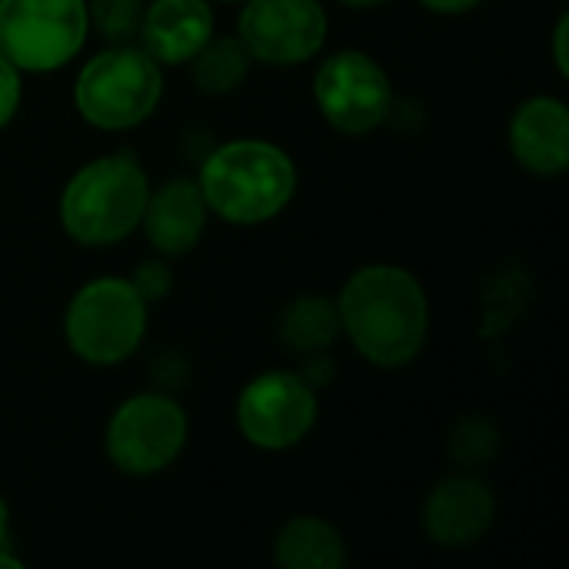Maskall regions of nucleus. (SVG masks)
<instances>
[{
  "instance_id": "nucleus-1",
  "label": "nucleus",
  "mask_w": 569,
  "mask_h": 569,
  "mask_svg": "<svg viewBox=\"0 0 569 569\" xmlns=\"http://www.w3.org/2000/svg\"><path fill=\"white\" fill-rule=\"evenodd\" d=\"M337 313L340 330L377 367H407L427 343V293L403 267L377 263L357 270L337 300Z\"/></svg>"
},
{
  "instance_id": "nucleus-2",
  "label": "nucleus",
  "mask_w": 569,
  "mask_h": 569,
  "mask_svg": "<svg viewBox=\"0 0 569 569\" xmlns=\"http://www.w3.org/2000/svg\"><path fill=\"white\" fill-rule=\"evenodd\" d=\"M197 187L207 200V210L227 223L250 227L277 217L290 203L297 190V170L277 143L230 140L207 157Z\"/></svg>"
},
{
  "instance_id": "nucleus-3",
  "label": "nucleus",
  "mask_w": 569,
  "mask_h": 569,
  "mask_svg": "<svg viewBox=\"0 0 569 569\" xmlns=\"http://www.w3.org/2000/svg\"><path fill=\"white\" fill-rule=\"evenodd\" d=\"M150 183L133 153H110L80 167L60 197V223L83 247H107L143 220Z\"/></svg>"
},
{
  "instance_id": "nucleus-4",
  "label": "nucleus",
  "mask_w": 569,
  "mask_h": 569,
  "mask_svg": "<svg viewBox=\"0 0 569 569\" xmlns=\"http://www.w3.org/2000/svg\"><path fill=\"white\" fill-rule=\"evenodd\" d=\"M163 73L143 47H110L77 77L73 100L87 123L100 130H130L160 103Z\"/></svg>"
},
{
  "instance_id": "nucleus-5",
  "label": "nucleus",
  "mask_w": 569,
  "mask_h": 569,
  "mask_svg": "<svg viewBox=\"0 0 569 569\" xmlns=\"http://www.w3.org/2000/svg\"><path fill=\"white\" fill-rule=\"evenodd\" d=\"M70 350L97 367L123 363L147 333V303L130 280L103 277L87 283L67 307Z\"/></svg>"
},
{
  "instance_id": "nucleus-6",
  "label": "nucleus",
  "mask_w": 569,
  "mask_h": 569,
  "mask_svg": "<svg viewBox=\"0 0 569 569\" xmlns=\"http://www.w3.org/2000/svg\"><path fill=\"white\" fill-rule=\"evenodd\" d=\"M87 0H0V53L17 70H57L87 40Z\"/></svg>"
},
{
  "instance_id": "nucleus-7",
  "label": "nucleus",
  "mask_w": 569,
  "mask_h": 569,
  "mask_svg": "<svg viewBox=\"0 0 569 569\" xmlns=\"http://www.w3.org/2000/svg\"><path fill=\"white\" fill-rule=\"evenodd\" d=\"M187 440V417L177 400L163 393L130 397L107 427V457L130 477L167 470Z\"/></svg>"
},
{
  "instance_id": "nucleus-8",
  "label": "nucleus",
  "mask_w": 569,
  "mask_h": 569,
  "mask_svg": "<svg viewBox=\"0 0 569 569\" xmlns=\"http://www.w3.org/2000/svg\"><path fill=\"white\" fill-rule=\"evenodd\" d=\"M313 97L330 127L370 133L390 117L393 90L387 70L363 50H340L313 77Z\"/></svg>"
},
{
  "instance_id": "nucleus-9",
  "label": "nucleus",
  "mask_w": 569,
  "mask_h": 569,
  "mask_svg": "<svg viewBox=\"0 0 569 569\" xmlns=\"http://www.w3.org/2000/svg\"><path fill=\"white\" fill-rule=\"evenodd\" d=\"M237 423L253 447L287 450L313 430L317 393L300 373L270 370L240 393Z\"/></svg>"
},
{
  "instance_id": "nucleus-10",
  "label": "nucleus",
  "mask_w": 569,
  "mask_h": 569,
  "mask_svg": "<svg viewBox=\"0 0 569 569\" xmlns=\"http://www.w3.org/2000/svg\"><path fill=\"white\" fill-rule=\"evenodd\" d=\"M240 40L260 63H303L327 40V10L320 0H250L240 13Z\"/></svg>"
},
{
  "instance_id": "nucleus-11",
  "label": "nucleus",
  "mask_w": 569,
  "mask_h": 569,
  "mask_svg": "<svg viewBox=\"0 0 569 569\" xmlns=\"http://www.w3.org/2000/svg\"><path fill=\"white\" fill-rule=\"evenodd\" d=\"M497 517L493 490L480 477H450L427 497L423 527L437 547L460 550L480 543Z\"/></svg>"
},
{
  "instance_id": "nucleus-12",
  "label": "nucleus",
  "mask_w": 569,
  "mask_h": 569,
  "mask_svg": "<svg viewBox=\"0 0 569 569\" xmlns=\"http://www.w3.org/2000/svg\"><path fill=\"white\" fill-rule=\"evenodd\" d=\"M513 157L537 177H560L569 167V110L553 97L527 100L510 120Z\"/></svg>"
},
{
  "instance_id": "nucleus-13",
  "label": "nucleus",
  "mask_w": 569,
  "mask_h": 569,
  "mask_svg": "<svg viewBox=\"0 0 569 569\" xmlns=\"http://www.w3.org/2000/svg\"><path fill=\"white\" fill-rule=\"evenodd\" d=\"M137 33L157 63H187L213 37V13L207 0H153Z\"/></svg>"
},
{
  "instance_id": "nucleus-14",
  "label": "nucleus",
  "mask_w": 569,
  "mask_h": 569,
  "mask_svg": "<svg viewBox=\"0 0 569 569\" xmlns=\"http://www.w3.org/2000/svg\"><path fill=\"white\" fill-rule=\"evenodd\" d=\"M140 223L147 227L153 250H160L163 257H180L193 250L207 227V200L193 180H170L147 197Z\"/></svg>"
},
{
  "instance_id": "nucleus-15",
  "label": "nucleus",
  "mask_w": 569,
  "mask_h": 569,
  "mask_svg": "<svg viewBox=\"0 0 569 569\" xmlns=\"http://www.w3.org/2000/svg\"><path fill=\"white\" fill-rule=\"evenodd\" d=\"M273 557L283 569H340L347 560V547L327 520L297 517L277 533Z\"/></svg>"
},
{
  "instance_id": "nucleus-16",
  "label": "nucleus",
  "mask_w": 569,
  "mask_h": 569,
  "mask_svg": "<svg viewBox=\"0 0 569 569\" xmlns=\"http://www.w3.org/2000/svg\"><path fill=\"white\" fill-rule=\"evenodd\" d=\"M337 303L327 297H297L280 317V340L293 353H320L340 337Z\"/></svg>"
},
{
  "instance_id": "nucleus-17",
  "label": "nucleus",
  "mask_w": 569,
  "mask_h": 569,
  "mask_svg": "<svg viewBox=\"0 0 569 569\" xmlns=\"http://www.w3.org/2000/svg\"><path fill=\"white\" fill-rule=\"evenodd\" d=\"M193 83L197 90L210 93V97H220V93H230L237 90L247 73H250V50L243 47L240 37H223V40H207L193 57Z\"/></svg>"
},
{
  "instance_id": "nucleus-18",
  "label": "nucleus",
  "mask_w": 569,
  "mask_h": 569,
  "mask_svg": "<svg viewBox=\"0 0 569 569\" xmlns=\"http://www.w3.org/2000/svg\"><path fill=\"white\" fill-rule=\"evenodd\" d=\"M143 0H90L87 20H93L97 33L110 43H123L140 30Z\"/></svg>"
},
{
  "instance_id": "nucleus-19",
  "label": "nucleus",
  "mask_w": 569,
  "mask_h": 569,
  "mask_svg": "<svg viewBox=\"0 0 569 569\" xmlns=\"http://www.w3.org/2000/svg\"><path fill=\"white\" fill-rule=\"evenodd\" d=\"M450 450L460 463L467 467H483L487 460H493L497 453V430L487 420H463L453 437H450Z\"/></svg>"
},
{
  "instance_id": "nucleus-20",
  "label": "nucleus",
  "mask_w": 569,
  "mask_h": 569,
  "mask_svg": "<svg viewBox=\"0 0 569 569\" xmlns=\"http://www.w3.org/2000/svg\"><path fill=\"white\" fill-rule=\"evenodd\" d=\"M130 283H133V290L143 297V303H157V300H163V297L170 293V287H173L170 270H167L160 260H147V263H140Z\"/></svg>"
},
{
  "instance_id": "nucleus-21",
  "label": "nucleus",
  "mask_w": 569,
  "mask_h": 569,
  "mask_svg": "<svg viewBox=\"0 0 569 569\" xmlns=\"http://www.w3.org/2000/svg\"><path fill=\"white\" fill-rule=\"evenodd\" d=\"M20 103V70L0 53V127H7Z\"/></svg>"
},
{
  "instance_id": "nucleus-22",
  "label": "nucleus",
  "mask_w": 569,
  "mask_h": 569,
  "mask_svg": "<svg viewBox=\"0 0 569 569\" xmlns=\"http://www.w3.org/2000/svg\"><path fill=\"white\" fill-rule=\"evenodd\" d=\"M567 33H569V17H560V23H557V33H553V50H557V70H560L563 77L569 73Z\"/></svg>"
},
{
  "instance_id": "nucleus-23",
  "label": "nucleus",
  "mask_w": 569,
  "mask_h": 569,
  "mask_svg": "<svg viewBox=\"0 0 569 569\" xmlns=\"http://www.w3.org/2000/svg\"><path fill=\"white\" fill-rule=\"evenodd\" d=\"M420 3L430 7V10H437V13H467L477 3H483V0H420Z\"/></svg>"
},
{
  "instance_id": "nucleus-24",
  "label": "nucleus",
  "mask_w": 569,
  "mask_h": 569,
  "mask_svg": "<svg viewBox=\"0 0 569 569\" xmlns=\"http://www.w3.org/2000/svg\"><path fill=\"white\" fill-rule=\"evenodd\" d=\"M7 527H10V510H7V500L0 497V547L7 543Z\"/></svg>"
},
{
  "instance_id": "nucleus-25",
  "label": "nucleus",
  "mask_w": 569,
  "mask_h": 569,
  "mask_svg": "<svg viewBox=\"0 0 569 569\" xmlns=\"http://www.w3.org/2000/svg\"><path fill=\"white\" fill-rule=\"evenodd\" d=\"M20 567H23V563H20L17 557H10V553L0 547V569H20Z\"/></svg>"
},
{
  "instance_id": "nucleus-26",
  "label": "nucleus",
  "mask_w": 569,
  "mask_h": 569,
  "mask_svg": "<svg viewBox=\"0 0 569 569\" xmlns=\"http://www.w3.org/2000/svg\"><path fill=\"white\" fill-rule=\"evenodd\" d=\"M340 3H350V7H377L383 0H340Z\"/></svg>"
}]
</instances>
